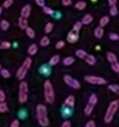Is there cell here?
<instances>
[{
  "label": "cell",
  "instance_id": "cell-16",
  "mask_svg": "<svg viewBox=\"0 0 119 127\" xmlns=\"http://www.w3.org/2000/svg\"><path fill=\"white\" fill-rule=\"evenodd\" d=\"M94 35L97 38H101L103 36V27H96L94 31Z\"/></svg>",
  "mask_w": 119,
  "mask_h": 127
},
{
  "label": "cell",
  "instance_id": "cell-22",
  "mask_svg": "<svg viewBox=\"0 0 119 127\" xmlns=\"http://www.w3.org/2000/svg\"><path fill=\"white\" fill-rule=\"evenodd\" d=\"M59 61H60L59 55H55V56L51 57V58L50 59V64L51 65H56Z\"/></svg>",
  "mask_w": 119,
  "mask_h": 127
},
{
  "label": "cell",
  "instance_id": "cell-6",
  "mask_svg": "<svg viewBox=\"0 0 119 127\" xmlns=\"http://www.w3.org/2000/svg\"><path fill=\"white\" fill-rule=\"evenodd\" d=\"M84 79L86 82L89 84H92V85H105L107 83V81L103 78L97 76H85L84 77Z\"/></svg>",
  "mask_w": 119,
  "mask_h": 127
},
{
  "label": "cell",
  "instance_id": "cell-9",
  "mask_svg": "<svg viewBox=\"0 0 119 127\" xmlns=\"http://www.w3.org/2000/svg\"><path fill=\"white\" fill-rule=\"evenodd\" d=\"M30 11H31V7H30V4H26L25 5L21 10V17L23 18H29L30 15Z\"/></svg>",
  "mask_w": 119,
  "mask_h": 127
},
{
  "label": "cell",
  "instance_id": "cell-43",
  "mask_svg": "<svg viewBox=\"0 0 119 127\" xmlns=\"http://www.w3.org/2000/svg\"><path fill=\"white\" fill-rule=\"evenodd\" d=\"M85 127H96V124L93 120H89L87 124H86Z\"/></svg>",
  "mask_w": 119,
  "mask_h": 127
},
{
  "label": "cell",
  "instance_id": "cell-5",
  "mask_svg": "<svg viewBox=\"0 0 119 127\" xmlns=\"http://www.w3.org/2000/svg\"><path fill=\"white\" fill-rule=\"evenodd\" d=\"M28 100V85L26 82H21L19 85V92H18V101L24 104Z\"/></svg>",
  "mask_w": 119,
  "mask_h": 127
},
{
  "label": "cell",
  "instance_id": "cell-20",
  "mask_svg": "<svg viewBox=\"0 0 119 127\" xmlns=\"http://www.w3.org/2000/svg\"><path fill=\"white\" fill-rule=\"evenodd\" d=\"M86 5H87V4H86L84 1H78V2L75 4V8L79 10V11H83V10H84L86 8Z\"/></svg>",
  "mask_w": 119,
  "mask_h": 127
},
{
  "label": "cell",
  "instance_id": "cell-8",
  "mask_svg": "<svg viewBox=\"0 0 119 127\" xmlns=\"http://www.w3.org/2000/svg\"><path fill=\"white\" fill-rule=\"evenodd\" d=\"M78 37H79L78 32H76V31L72 30L67 35V41L69 43H70V44H74V43H76L78 40Z\"/></svg>",
  "mask_w": 119,
  "mask_h": 127
},
{
  "label": "cell",
  "instance_id": "cell-26",
  "mask_svg": "<svg viewBox=\"0 0 119 127\" xmlns=\"http://www.w3.org/2000/svg\"><path fill=\"white\" fill-rule=\"evenodd\" d=\"M53 27H54V25H53L52 23H51V22L47 23V25L44 27V32H45V33H51L53 30Z\"/></svg>",
  "mask_w": 119,
  "mask_h": 127
},
{
  "label": "cell",
  "instance_id": "cell-21",
  "mask_svg": "<svg viewBox=\"0 0 119 127\" xmlns=\"http://www.w3.org/2000/svg\"><path fill=\"white\" fill-rule=\"evenodd\" d=\"M110 22V18L108 16H104L100 19L99 21V25H100V27H104L105 25H108V23Z\"/></svg>",
  "mask_w": 119,
  "mask_h": 127
},
{
  "label": "cell",
  "instance_id": "cell-46",
  "mask_svg": "<svg viewBox=\"0 0 119 127\" xmlns=\"http://www.w3.org/2000/svg\"><path fill=\"white\" fill-rule=\"evenodd\" d=\"M1 13H2V8L0 7V15H1Z\"/></svg>",
  "mask_w": 119,
  "mask_h": 127
},
{
  "label": "cell",
  "instance_id": "cell-42",
  "mask_svg": "<svg viewBox=\"0 0 119 127\" xmlns=\"http://www.w3.org/2000/svg\"><path fill=\"white\" fill-rule=\"evenodd\" d=\"M11 127H19V121L18 119H15L11 124Z\"/></svg>",
  "mask_w": 119,
  "mask_h": 127
},
{
  "label": "cell",
  "instance_id": "cell-45",
  "mask_svg": "<svg viewBox=\"0 0 119 127\" xmlns=\"http://www.w3.org/2000/svg\"><path fill=\"white\" fill-rule=\"evenodd\" d=\"M117 0H108L109 4H110V6L116 5V4H117Z\"/></svg>",
  "mask_w": 119,
  "mask_h": 127
},
{
  "label": "cell",
  "instance_id": "cell-17",
  "mask_svg": "<svg viewBox=\"0 0 119 127\" xmlns=\"http://www.w3.org/2000/svg\"><path fill=\"white\" fill-rule=\"evenodd\" d=\"M107 59H108V61L110 62V64H113V63L117 62V56H116V54H114V53H112V52L107 53Z\"/></svg>",
  "mask_w": 119,
  "mask_h": 127
},
{
  "label": "cell",
  "instance_id": "cell-30",
  "mask_svg": "<svg viewBox=\"0 0 119 127\" xmlns=\"http://www.w3.org/2000/svg\"><path fill=\"white\" fill-rule=\"evenodd\" d=\"M11 44L10 42H7V41H4V42H2L1 44H0V49H9V48H11Z\"/></svg>",
  "mask_w": 119,
  "mask_h": 127
},
{
  "label": "cell",
  "instance_id": "cell-4",
  "mask_svg": "<svg viewBox=\"0 0 119 127\" xmlns=\"http://www.w3.org/2000/svg\"><path fill=\"white\" fill-rule=\"evenodd\" d=\"M32 64V59L30 58H26L25 60L24 61V63L22 64V65L20 66V68L18 70L17 72V77L19 80H23L25 78V77L26 76L27 71H29V69L30 68V65Z\"/></svg>",
  "mask_w": 119,
  "mask_h": 127
},
{
  "label": "cell",
  "instance_id": "cell-39",
  "mask_svg": "<svg viewBox=\"0 0 119 127\" xmlns=\"http://www.w3.org/2000/svg\"><path fill=\"white\" fill-rule=\"evenodd\" d=\"M6 98L5 93L2 90H0V102H4Z\"/></svg>",
  "mask_w": 119,
  "mask_h": 127
},
{
  "label": "cell",
  "instance_id": "cell-40",
  "mask_svg": "<svg viewBox=\"0 0 119 127\" xmlns=\"http://www.w3.org/2000/svg\"><path fill=\"white\" fill-rule=\"evenodd\" d=\"M36 3H37V4L38 6H40V7H44V6H45V1L44 0H35Z\"/></svg>",
  "mask_w": 119,
  "mask_h": 127
},
{
  "label": "cell",
  "instance_id": "cell-13",
  "mask_svg": "<svg viewBox=\"0 0 119 127\" xmlns=\"http://www.w3.org/2000/svg\"><path fill=\"white\" fill-rule=\"evenodd\" d=\"M93 21V17L90 14H86L82 18V24L83 25H89Z\"/></svg>",
  "mask_w": 119,
  "mask_h": 127
},
{
  "label": "cell",
  "instance_id": "cell-7",
  "mask_svg": "<svg viewBox=\"0 0 119 127\" xmlns=\"http://www.w3.org/2000/svg\"><path fill=\"white\" fill-rule=\"evenodd\" d=\"M63 80H64L65 84H66L68 86L71 87V88H73V89H76V90L80 89V87H81L80 83H79L77 79H75V78H73L71 76H70V75H64Z\"/></svg>",
  "mask_w": 119,
  "mask_h": 127
},
{
  "label": "cell",
  "instance_id": "cell-33",
  "mask_svg": "<svg viewBox=\"0 0 119 127\" xmlns=\"http://www.w3.org/2000/svg\"><path fill=\"white\" fill-rule=\"evenodd\" d=\"M43 10H44V12L47 15H53L54 14V11H53L51 8L47 7V6H44V7H43Z\"/></svg>",
  "mask_w": 119,
  "mask_h": 127
},
{
  "label": "cell",
  "instance_id": "cell-31",
  "mask_svg": "<svg viewBox=\"0 0 119 127\" xmlns=\"http://www.w3.org/2000/svg\"><path fill=\"white\" fill-rule=\"evenodd\" d=\"M109 89H110L111 92H115V93L118 94L119 95V86L117 85H109Z\"/></svg>",
  "mask_w": 119,
  "mask_h": 127
},
{
  "label": "cell",
  "instance_id": "cell-28",
  "mask_svg": "<svg viewBox=\"0 0 119 127\" xmlns=\"http://www.w3.org/2000/svg\"><path fill=\"white\" fill-rule=\"evenodd\" d=\"M89 103H90V104H94V105H96V103H97V97H96V94H91L90 96H89Z\"/></svg>",
  "mask_w": 119,
  "mask_h": 127
},
{
  "label": "cell",
  "instance_id": "cell-15",
  "mask_svg": "<svg viewBox=\"0 0 119 127\" xmlns=\"http://www.w3.org/2000/svg\"><path fill=\"white\" fill-rule=\"evenodd\" d=\"M74 62H75V58H74L73 57H66V58L63 60V65H65V66L71 65Z\"/></svg>",
  "mask_w": 119,
  "mask_h": 127
},
{
  "label": "cell",
  "instance_id": "cell-23",
  "mask_svg": "<svg viewBox=\"0 0 119 127\" xmlns=\"http://www.w3.org/2000/svg\"><path fill=\"white\" fill-rule=\"evenodd\" d=\"M50 38L47 37V36H44V37H42V39L40 40V45L43 46V47H45V46L49 45L50 44Z\"/></svg>",
  "mask_w": 119,
  "mask_h": 127
},
{
  "label": "cell",
  "instance_id": "cell-11",
  "mask_svg": "<svg viewBox=\"0 0 119 127\" xmlns=\"http://www.w3.org/2000/svg\"><path fill=\"white\" fill-rule=\"evenodd\" d=\"M64 104L68 105L69 107H74V105H75V97H74V96L67 97L64 101Z\"/></svg>",
  "mask_w": 119,
  "mask_h": 127
},
{
  "label": "cell",
  "instance_id": "cell-47",
  "mask_svg": "<svg viewBox=\"0 0 119 127\" xmlns=\"http://www.w3.org/2000/svg\"><path fill=\"white\" fill-rule=\"evenodd\" d=\"M91 1H92V2H96V0H91Z\"/></svg>",
  "mask_w": 119,
  "mask_h": 127
},
{
  "label": "cell",
  "instance_id": "cell-44",
  "mask_svg": "<svg viewBox=\"0 0 119 127\" xmlns=\"http://www.w3.org/2000/svg\"><path fill=\"white\" fill-rule=\"evenodd\" d=\"M70 126H71V125H70V123L69 121H64L61 125V127H70Z\"/></svg>",
  "mask_w": 119,
  "mask_h": 127
},
{
  "label": "cell",
  "instance_id": "cell-41",
  "mask_svg": "<svg viewBox=\"0 0 119 127\" xmlns=\"http://www.w3.org/2000/svg\"><path fill=\"white\" fill-rule=\"evenodd\" d=\"M62 4L64 6H70L72 4V0H62Z\"/></svg>",
  "mask_w": 119,
  "mask_h": 127
},
{
  "label": "cell",
  "instance_id": "cell-25",
  "mask_svg": "<svg viewBox=\"0 0 119 127\" xmlns=\"http://www.w3.org/2000/svg\"><path fill=\"white\" fill-rule=\"evenodd\" d=\"M25 31H26L27 36H28L30 38H34V37H35V32H34V30L32 28L27 27V28L25 29Z\"/></svg>",
  "mask_w": 119,
  "mask_h": 127
},
{
  "label": "cell",
  "instance_id": "cell-36",
  "mask_svg": "<svg viewBox=\"0 0 119 127\" xmlns=\"http://www.w3.org/2000/svg\"><path fill=\"white\" fill-rule=\"evenodd\" d=\"M13 4V0H5L4 2V4H3V6H4V8H10L11 5H12Z\"/></svg>",
  "mask_w": 119,
  "mask_h": 127
},
{
  "label": "cell",
  "instance_id": "cell-34",
  "mask_svg": "<svg viewBox=\"0 0 119 127\" xmlns=\"http://www.w3.org/2000/svg\"><path fill=\"white\" fill-rule=\"evenodd\" d=\"M82 25H83L82 22H80V21L76 22L75 25H74V26H73V30L76 31V32H79V31L81 30V28H82Z\"/></svg>",
  "mask_w": 119,
  "mask_h": 127
},
{
  "label": "cell",
  "instance_id": "cell-12",
  "mask_svg": "<svg viewBox=\"0 0 119 127\" xmlns=\"http://www.w3.org/2000/svg\"><path fill=\"white\" fill-rule=\"evenodd\" d=\"M84 60H85V62L89 65H94L95 64H96V58H95L93 55L88 54L87 56H86V58H84Z\"/></svg>",
  "mask_w": 119,
  "mask_h": 127
},
{
  "label": "cell",
  "instance_id": "cell-14",
  "mask_svg": "<svg viewBox=\"0 0 119 127\" xmlns=\"http://www.w3.org/2000/svg\"><path fill=\"white\" fill-rule=\"evenodd\" d=\"M94 104H90V103L88 102L87 105H86V107L84 108V114L87 115V116H89V115H90L91 113H92L93 110H94Z\"/></svg>",
  "mask_w": 119,
  "mask_h": 127
},
{
  "label": "cell",
  "instance_id": "cell-27",
  "mask_svg": "<svg viewBox=\"0 0 119 127\" xmlns=\"http://www.w3.org/2000/svg\"><path fill=\"white\" fill-rule=\"evenodd\" d=\"M0 73H1V76L4 78H9L11 77V73L8 70L6 69H1L0 70Z\"/></svg>",
  "mask_w": 119,
  "mask_h": 127
},
{
  "label": "cell",
  "instance_id": "cell-35",
  "mask_svg": "<svg viewBox=\"0 0 119 127\" xmlns=\"http://www.w3.org/2000/svg\"><path fill=\"white\" fill-rule=\"evenodd\" d=\"M110 13L111 16H117V13H118V10H117V6H110Z\"/></svg>",
  "mask_w": 119,
  "mask_h": 127
},
{
  "label": "cell",
  "instance_id": "cell-10",
  "mask_svg": "<svg viewBox=\"0 0 119 127\" xmlns=\"http://www.w3.org/2000/svg\"><path fill=\"white\" fill-rule=\"evenodd\" d=\"M18 25H19V27L22 30H25L28 27V20H27V18H23V17L19 18V19H18Z\"/></svg>",
  "mask_w": 119,
  "mask_h": 127
},
{
  "label": "cell",
  "instance_id": "cell-37",
  "mask_svg": "<svg viewBox=\"0 0 119 127\" xmlns=\"http://www.w3.org/2000/svg\"><path fill=\"white\" fill-rule=\"evenodd\" d=\"M110 40L112 41H117V40H119V36L116 33H110V36H109Z\"/></svg>",
  "mask_w": 119,
  "mask_h": 127
},
{
  "label": "cell",
  "instance_id": "cell-24",
  "mask_svg": "<svg viewBox=\"0 0 119 127\" xmlns=\"http://www.w3.org/2000/svg\"><path fill=\"white\" fill-rule=\"evenodd\" d=\"M0 27L3 31H7L10 27V24L7 20H2L0 22Z\"/></svg>",
  "mask_w": 119,
  "mask_h": 127
},
{
  "label": "cell",
  "instance_id": "cell-48",
  "mask_svg": "<svg viewBox=\"0 0 119 127\" xmlns=\"http://www.w3.org/2000/svg\"><path fill=\"white\" fill-rule=\"evenodd\" d=\"M0 70H1V64H0Z\"/></svg>",
  "mask_w": 119,
  "mask_h": 127
},
{
  "label": "cell",
  "instance_id": "cell-19",
  "mask_svg": "<svg viewBox=\"0 0 119 127\" xmlns=\"http://www.w3.org/2000/svg\"><path fill=\"white\" fill-rule=\"evenodd\" d=\"M87 52L84 50H77L76 51V56L78 58H81V59H84L87 56Z\"/></svg>",
  "mask_w": 119,
  "mask_h": 127
},
{
  "label": "cell",
  "instance_id": "cell-1",
  "mask_svg": "<svg viewBox=\"0 0 119 127\" xmlns=\"http://www.w3.org/2000/svg\"><path fill=\"white\" fill-rule=\"evenodd\" d=\"M37 118L39 125L43 127L49 125V118L47 117V108L45 105L40 104L37 106Z\"/></svg>",
  "mask_w": 119,
  "mask_h": 127
},
{
  "label": "cell",
  "instance_id": "cell-3",
  "mask_svg": "<svg viewBox=\"0 0 119 127\" xmlns=\"http://www.w3.org/2000/svg\"><path fill=\"white\" fill-rule=\"evenodd\" d=\"M119 107V103L118 101H113L110 104L108 109L106 111V113L104 115V122L106 124H109L112 121L114 116H115L116 112L117 111Z\"/></svg>",
  "mask_w": 119,
  "mask_h": 127
},
{
  "label": "cell",
  "instance_id": "cell-29",
  "mask_svg": "<svg viewBox=\"0 0 119 127\" xmlns=\"http://www.w3.org/2000/svg\"><path fill=\"white\" fill-rule=\"evenodd\" d=\"M8 111V105L5 102H0V112L4 113Z\"/></svg>",
  "mask_w": 119,
  "mask_h": 127
},
{
  "label": "cell",
  "instance_id": "cell-32",
  "mask_svg": "<svg viewBox=\"0 0 119 127\" xmlns=\"http://www.w3.org/2000/svg\"><path fill=\"white\" fill-rule=\"evenodd\" d=\"M111 64V69L113 71L117 73H119V63L118 61L116 62V63H113V64Z\"/></svg>",
  "mask_w": 119,
  "mask_h": 127
},
{
  "label": "cell",
  "instance_id": "cell-2",
  "mask_svg": "<svg viewBox=\"0 0 119 127\" xmlns=\"http://www.w3.org/2000/svg\"><path fill=\"white\" fill-rule=\"evenodd\" d=\"M44 98L48 104H52L55 100V92L53 89L52 84L50 80H46L44 85Z\"/></svg>",
  "mask_w": 119,
  "mask_h": 127
},
{
  "label": "cell",
  "instance_id": "cell-18",
  "mask_svg": "<svg viewBox=\"0 0 119 127\" xmlns=\"http://www.w3.org/2000/svg\"><path fill=\"white\" fill-rule=\"evenodd\" d=\"M37 52V44H30V47L28 48L29 55H30V56H33V55H35Z\"/></svg>",
  "mask_w": 119,
  "mask_h": 127
},
{
  "label": "cell",
  "instance_id": "cell-38",
  "mask_svg": "<svg viewBox=\"0 0 119 127\" xmlns=\"http://www.w3.org/2000/svg\"><path fill=\"white\" fill-rule=\"evenodd\" d=\"M64 45H65L64 41L60 40L56 44V48H57V49H62L63 47H64Z\"/></svg>",
  "mask_w": 119,
  "mask_h": 127
}]
</instances>
